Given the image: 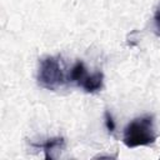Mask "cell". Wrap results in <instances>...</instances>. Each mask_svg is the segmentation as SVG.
<instances>
[{"instance_id": "5", "label": "cell", "mask_w": 160, "mask_h": 160, "mask_svg": "<svg viewBox=\"0 0 160 160\" xmlns=\"http://www.w3.org/2000/svg\"><path fill=\"white\" fill-rule=\"evenodd\" d=\"M104 119H105V126H106L108 131L112 134V132L115 131L116 125H115V121H114V119H112L111 114H110L108 110H106V111H105V114H104Z\"/></svg>"}, {"instance_id": "2", "label": "cell", "mask_w": 160, "mask_h": 160, "mask_svg": "<svg viewBox=\"0 0 160 160\" xmlns=\"http://www.w3.org/2000/svg\"><path fill=\"white\" fill-rule=\"evenodd\" d=\"M38 82L48 90H56L68 82V74L64 71L61 59L58 56H46L40 61L38 70Z\"/></svg>"}, {"instance_id": "1", "label": "cell", "mask_w": 160, "mask_h": 160, "mask_svg": "<svg viewBox=\"0 0 160 160\" xmlns=\"http://www.w3.org/2000/svg\"><path fill=\"white\" fill-rule=\"evenodd\" d=\"M156 141L154 116L144 115L131 120L124 129L122 142L126 148L149 146Z\"/></svg>"}, {"instance_id": "3", "label": "cell", "mask_w": 160, "mask_h": 160, "mask_svg": "<svg viewBox=\"0 0 160 160\" xmlns=\"http://www.w3.org/2000/svg\"><path fill=\"white\" fill-rule=\"evenodd\" d=\"M68 81L81 88L84 91L94 94L102 89L104 75L101 71L89 74L82 61H76L68 72Z\"/></svg>"}, {"instance_id": "6", "label": "cell", "mask_w": 160, "mask_h": 160, "mask_svg": "<svg viewBox=\"0 0 160 160\" xmlns=\"http://www.w3.org/2000/svg\"><path fill=\"white\" fill-rule=\"evenodd\" d=\"M154 25H155V31H156V34L160 36V6H159L158 10L155 11V15H154Z\"/></svg>"}, {"instance_id": "4", "label": "cell", "mask_w": 160, "mask_h": 160, "mask_svg": "<svg viewBox=\"0 0 160 160\" xmlns=\"http://www.w3.org/2000/svg\"><path fill=\"white\" fill-rule=\"evenodd\" d=\"M38 148H41L44 150V154H45V158L48 160H51L55 158L54 152L55 151H60L64 149L65 146V140L64 138L61 136H56V138H51V139H48L45 142H41V144H38L36 145Z\"/></svg>"}]
</instances>
